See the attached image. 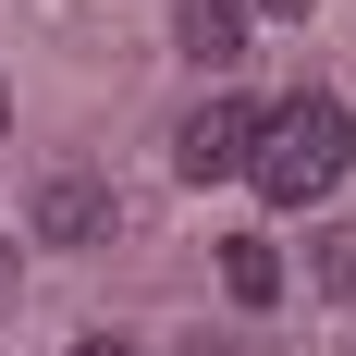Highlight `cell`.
Instances as JSON below:
<instances>
[{
    "mask_svg": "<svg viewBox=\"0 0 356 356\" xmlns=\"http://www.w3.org/2000/svg\"><path fill=\"white\" fill-rule=\"evenodd\" d=\"M246 147H258V99L209 86V99L172 123V172H184V184H234V172H246Z\"/></svg>",
    "mask_w": 356,
    "mask_h": 356,
    "instance_id": "obj_2",
    "label": "cell"
},
{
    "mask_svg": "<svg viewBox=\"0 0 356 356\" xmlns=\"http://www.w3.org/2000/svg\"><path fill=\"white\" fill-rule=\"evenodd\" d=\"M221 295H234V307H270V295H283V246H270V234H221Z\"/></svg>",
    "mask_w": 356,
    "mask_h": 356,
    "instance_id": "obj_5",
    "label": "cell"
},
{
    "mask_svg": "<svg viewBox=\"0 0 356 356\" xmlns=\"http://www.w3.org/2000/svg\"><path fill=\"white\" fill-rule=\"evenodd\" d=\"M246 13H307V0H246Z\"/></svg>",
    "mask_w": 356,
    "mask_h": 356,
    "instance_id": "obj_9",
    "label": "cell"
},
{
    "mask_svg": "<svg viewBox=\"0 0 356 356\" xmlns=\"http://www.w3.org/2000/svg\"><path fill=\"white\" fill-rule=\"evenodd\" d=\"M111 221H123V197H111L99 172H49V184H37V209H25V246L86 258V246H111Z\"/></svg>",
    "mask_w": 356,
    "mask_h": 356,
    "instance_id": "obj_3",
    "label": "cell"
},
{
    "mask_svg": "<svg viewBox=\"0 0 356 356\" xmlns=\"http://www.w3.org/2000/svg\"><path fill=\"white\" fill-rule=\"evenodd\" d=\"M172 356H234V344H209V332H197V344H172Z\"/></svg>",
    "mask_w": 356,
    "mask_h": 356,
    "instance_id": "obj_8",
    "label": "cell"
},
{
    "mask_svg": "<svg viewBox=\"0 0 356 356\" xmlns=\"http://www.w3.org/2000/svg\"><path fill=\"white\" fill-rule=\"evenodd\" d=\"M0 147H13V86H0Z\"/></svg>",
    "mask_w": 356,
    "mask_h": 356,
    "instance_id": "obj_10",
    "label": "cell"
},
{
    "mask_svg": "<svg viewBox=\"0 0 356 356\" xmlns=\"http://www.w3.org/2000/svg\"><path fill=\"white\" fill-rule=\"evenodd\" d=\"M172 49L197 74H234L246 62V0H172Z\"/></svg>",
    "mask_w": 356,
    "mask_h": 356,
    "instance_id": "obj_4",
    "label": "cell"
},
{
    "mask_svg": "<svg viewBox=\"0 0 356 356\" xmlns=\"http://www.w3.org/2000/svg\"><path fill=\"white\" fill-rule=\"evenodd\" d=\"M356 160V111L332 99V86H307V99L258 111V147H246V184L270 197V209H320L332 184H344Z\"/></svg>",
    "mask_w": 356,
    "mask_h": 356,
    "instance_id": "obj_1",
    "label": "cell"
},
{
    "mask_svg": "<svg viewBox=\"0 0 356 356\" xmlns=\"http://www.w3.org/2000/svg\"><path fill=\"white\" fill-rule=\"evenodd\" d=\"M0 258H13V246H0Z\"/></svg>",
    "mask_w": 356,
    "mask_h": 356,
    "instance_id": "obj_11",
    "label": "cell"
},
{
    "mask_svg": "<svg viewBox=\"0 0 356 356\" xmlns=\"http://www.w3.org/2000/svg\"><path fill=\"white\" fill-rule=\"evenodd\" d=\"M307 283H320V295H356V234H344V221L307 234Z\"/></svg>",
    "mask_w": 356,
    "mask_h": 356,
    "instance_id": "obj_6",
    "label": "cell"
},
{
    "mask_svg": "<svg viewBox=\"0 0 356 356\" xmlns=\"http://www.w3.org/2000/svg\"><path fill=\"white\" fill-rule=\"evenodd\" d=\"M62 356H147V344H123V332H74Z\"/></svg>",
    "mask_w": 356,
    "mask_h": 356,
    "instance_id": "obj_7",
    "label": "cell"
}]
</instances>
